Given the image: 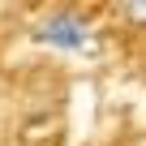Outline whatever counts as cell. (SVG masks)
Instances as JSON below:
<instances>
[{"instance_id": "6da1fadb", "label": "cell", "mask_w": 146, "mask_h": 146, "mask_svg": "<svg viewBox=\"0 0 146 146\" xmlns=\"http://www.w3.org/2000/svg\"><path fill=\"white\" fill-rule=\"evenodd\" d=\"M35 43L47 47V52H60V56H95L99 52L95 26L73 9H52L47 17H39L35 22Z\"/></svg>"}, {"instance_id": "7a4b0ae2", "label": "cell", "mask_w": 146, "mask_h": 146, "mask_svg": "<svg viewBox=\"0 0 146 146\" xmlns=\"http://www.w3.org/2000/svg\"><path fill=\"white\" fill-rule=\"evenodd\" d=\"M116 13L125 26L133 30H146V0H116Z\"/></svg>"}]
</instances>
